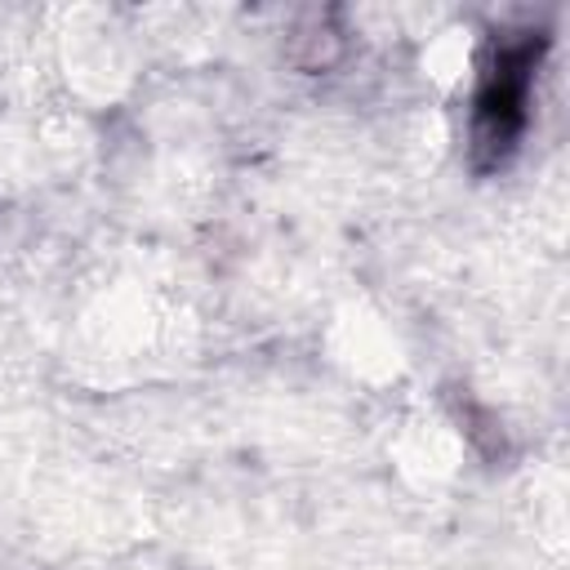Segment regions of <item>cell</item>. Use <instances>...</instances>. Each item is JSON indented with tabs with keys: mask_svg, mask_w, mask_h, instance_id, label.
Wrapping results in <instances>:
<instances>
[{
	"mask_svg": "<svg viewBox=\"0 0 570 570\" xmlns=\"http://www.w3.org/2000/svg\"><path fill=\"white\" fill-rule=\"evenodd\" d=\"M530 45L521 49H503L494 71L481 85L476 98V147L490 156H503L521 125H525V98H530Z\"/></svg>",
	"mask_w": 570,
	"mask_h": 570,
	"instance_id": "obj_1",
	"label": "cell"
}]
</instances>
